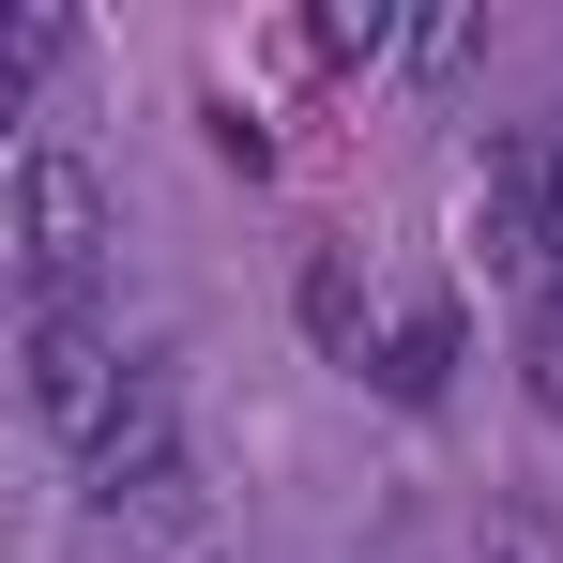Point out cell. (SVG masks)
Returning <instances> with one entry per match:
<instances>
[{"label": "cell", "instance_id": "obj_10", "mask_svg": "<svg viewBox=\"0 0 563 563\" xmlns=\"http://www.w3.org/2000/svg\"><path fill=\"white\" fill-rule=\"evenodd\" d=\"M487 549H503V563H549V518H503Z\"/></svg>", "mask_w": 563, "mask_h": 563}, {"label": "cell", "instance_id": "obj_5", "mask_svg": "<svg viewBox=\"0 0 563 563\" xmlns=\"http://www.w3.org/2000/svg\"><path fill=\"white\" fill-rule=\"evenodd\" d=\"M92 518L122 533V549H184V533H198V472L168 457V472H137V487H107Z\"/></svg>", "mask_w": 563, "mask_h": 563}, {"label": "cell", "instance_id": "obj_9", "mask_svg": "<svg viewBox=\"0 0 563 563\" xmlns=\"http://www.w3.org/2000/svg\"><path fill=\"white\" fill-rule=\"evenodd\" d=\"M380 46H411L380 0H351V15H320V62H380Z\"/></svg>", "mask_w": 563, "mask_h": 563}, {"label": "cell", "instance_id": "obj_6", "mask_svg": "<svg viewBox=\"0 0 563 563\" xmlns=\"http://www.w3.org/2000/svg\"><path fill=\"white\" fill-rule=\"evenodd\" d=\"M305 335H320V351H335V366H380V351H366V275H351V260H335V244H320V260H305Z\"/></svg>", "mask_w": 563, "mask_h": 563}, {"label": "cell", "instance_id": "obj_2", "mask_svg": "<svg viewBox=\"0 0 563 563\" xmlns=\"http://www.w3.org/2000/svg\"><path fill=\"white\" fill-rule=\"evenodd\" d=\"M15 275H31V305H92V275H107V184L77 168V153H31V168H15Z\"/></svg>", "mask_w": 563, "mask_h": 563}, {"label": "cell", "instance_id": "obj_7", "mask_svg": "<svg viewBox=\"0 0 563 563\" xmlns=\"http://www.w3.org/2000/svg\"><path fill=\"white\" fill-rule=\"evenodd\" d=\"M518 380H533V411L563 427V289L533 305V320H518Z\"/></svg>", "mask_w": 563, "mask_h": 563}, {"label": "cell", "instance_id": "obj_4", "mask_svg": "<svg viewBox=\"0 0 563 563\" xmlns=\"http://www.w3.org/2000/svg\"><path fill=\"white\" fill-rule=\"evenodd\" d=\"M457 351H472V320L457 305H442V289H427V305H396V335H380V396H396V411H442V380H457Z\"/></svg>", "mask_w": 563, "mask_h": 563}, {"label": "cell", "instance_id": "obj_8", "mask_svg": "<svg viewBox=\"0 0 563 563\" xmlns=\"http://www.w3.org/2000/svg\"><path fill=\"white\" fill-rule=\"evenodd\" d=\"M62 46H77V31H62V15H15V31H0V92H31V77H46V62H62Z\"/></svg>", "mask_w": 563, "mask_h": 563}, {"label": "cell", "instance_id": "obj_3", "mask_svg": "<svg viewBox=\"0 0 563 563\" xmlns=\"http://www.w3.org/2000/svg\"><path fill=\"white\" fill-rule=\"evenodd\" d=\"M472 244H487V275H503V289H533V305L563 289V198H549V137H503V153L472 168Z\"/></svg>", "mask_w": 563, "mask_h": 563}, {"label": "cell", "instance_id": "obj_1", "mask_svg": "<svg viewBox=\"0 0 563 563\" xmlns=\"http://www.w3.org/2000/svg\"><path fill=\"white\" fill-rule=\"evenodd\" d=\"M15 366H31V427H62L77 457H92L107 427H122V396H137V351L107 335L92 305H31V335H15Z\"/></svg>", "mask_w": 563, "mask_h": 563}, {"label": "cell", "instance_id": "obj_11", "mask_svg": "<svg viewBox=\"0 0 563 563\" xmlns=\"http://www.w3.org/2000/svg\"><path fill=\"white\" fill-rule=\"evenodd\" d=\"M533 137H549V198H563V107H549V122H533Z\"/></svg>", "mask_w": 563, "mask_h": 563}]
</instances>
